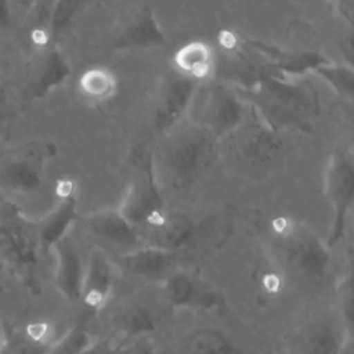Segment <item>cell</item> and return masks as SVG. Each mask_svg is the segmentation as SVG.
Segmentation results:
<instances>
[{
  "label": "cell",
  "instance_id": "cell-1",
  "mask_svg": "<svg viewBox=\"0 0 354 354\" xmlns=\"http://www.w3.org/2000/svg\"><path fill=\"white\" fill-rule=\"evenodd\" d=\"M36 223L11 202L0 201V267L33 296L41 293Z\"/></svg>",
  "mask_w": 354,
  "mask_h": 354
},
{
  "label": "cell",
  "instance_id": "cell-2",
  "mask_svg": "<svg viewBox=\"0 0 354 354\" xmlns=\"http://www.w3.org/2000/svg\"><path fill=\"white\" fill-rule=\"evenodd\" d=\"M274 234L278 246L296 272L313 281H322L332 268L330 248L314 232L288 218L274 220Z\"/></svg>",
  "mask_w": 354,
  "mask_h": 354
},
{
  "label": "cell",
  "instance_id": "cell-3",
  "mask_svg": "<svg viewBox=\"0 0 354 354\" xmlns=\"http://www.w3.org/2000/svg\"><path fill=\"white\" fill-rule=\"evenodd\" d=\"M50 153V145L43 141L4 148L0 152V187L18 194L37 191Z\"/></svg>",
  "mask_w": 354,
  "mask_h": 354
},
{
  "label": "cell",
  "instance_id": "cell-4",
  "mask_svg": "<svg viewBox=\"0 0 354 354\" xmlns=\"http://www.w3.org/2000/svg\"><path fill=\"white\" fill-rule=\"evenodd\" d=\"M163 301L177 310H213L221 306L223 299L217 288L195 271L176 270L160 285Z\"/></svg>",
  "mask_w": 354,
  "mask_h": 354
},
{
  "label": "cell",
  "instance_id": "cell-5",
  "mask_svg": "<svg viewBox=\"0 0 354 354\" xmlns=\"http://www.w3.org/2000/svg\"><path fill=\"white\" fill-rule=\"evenodd\" d=\"M351 330L321 317L303 324L290 337L286 354H339Z\"/></svg>",
  "mask_w": 354,
  "mask_h": 354
},
{
  "label": "cell",
  "instance_id": "cell-6",
  "mask_svg": "<svg viewBox=\"0 0 354 354\" xmlns=\"http://www.w3.org/2000/svg\"><path fill=\"white\" fill-rule=\"evenodd\" d=\"M113 278L115 267L112 260L101 248H94L84 267L80 301L91 311L102 310L113 286Z\"/></svg>",
  "mask_w": 354,
  "mask_h": 354
},
{
  "label": "cell",
  "instance_id": "cell-7",
  "mask_svg": "<svg viewBox=\"0 0 354 354\" xmlns=\"http://www.w3.org/2000/svg\"><path fill=\"white\" fill-rule=\"evenodd\" d=\"M57 257L55 286L68 301H79L84 266L75 242L66 235L53 246Z\"/></svg>",
  "mask_w": 354,
  "mask_h": 354
},
{
  "label": "cell",
  "instance_id": "cell-8",
  "mask_svg": "<svg viewBox=\"0 0 354 354\" xmlns=\"http://www.w3.org/2000/svg\"><path fill=\"white\" fill-rule=\"evenodd\" d=\"M191 223L181 216L162 214L156 221L137 227L140 243L165 252L183 246L191 236Z\"/></svg>",
  "mask_w": 354,
  "mask_h": 354
},
{
  "label": "cell",
  "instance_id": "cell-9",
  "mask_svg": "<svg viewBox=\"0 0 354 354\" xmlns=\"http://www.w3.org/2000/svg\"><path fill=\"white\" fill-rule=\"evenodd\" d=\"M53 336V326L46 321L6 329V343L0 354H47L54 342Z\"/></svg>",
  "mask_w": 354,
  "mask_h": 354
},
{
  "label": "cell",
  "instance_id": "cell-10",
  "mask_svg": "<svg viewBox=\"0 0 354 354\" xmlns=\"http://www.w3.org/2000/svg\"><path fill=\"white\" fill-rule=\"evenodd\" d=\"M58 196L59 202L57 206L36 223L41 253H47L59 239L66 236L71 224L76 218V206L72 194Z\"/></svg>",
  "mask_w": 354,
  "mask_h": 354
},
{
  "label": "cell",
  "instance_id": "cell-11",
  "mask_svg": "<svg viewBox=\"0 0 354 354\" xmlns=\"http://www.w3.org/2000/svg\"><path fill=\"white\" fill-rule=\"evenodd\" d=\"M111 340L120 350L122 346L142 335L155 330V319L152 314L141 304H126L112 317Z\"/></svg>",
  "mask_w": 354,
  "mask_h": 354
},
{
  "label": "cell",
  "instance_id": "cell-12",
  "mask_svg": "<svg viewBox=\"0 0 354 354\" xmlns=\"http://www.w3.org/2000/svg\"><path fill=\"white\" fill-rule=\"evenodd\" d=\"M87 225L100 239L116 248H122L124 252L133 250L140 245L137 228L131 225L122 213L106 212L95 214L88 218Z\"/></svg>",
  "mask_w": 354,
  "mask_h": 354
},
{
  "label": "cell",
  "instance_id": "cell-13",
  "mask_svg": "<svg viewBox=\"0 0 354 354\" xmlns=\"http://www.w3.org/2000/svg\"><path fill=\"white\" fill-rule=\"evenodd\" d=\"M171 263L173 254L170 252L147 245L124 252L119 259V264L123 267V270L133 275L145 278L163 275L170 268Z\"/></svg>",
  "mask_w": 354,
  "mask_h": 354
},
{
  "label": "cell",
  "instance_id": "cell-14",
  "mask_svg": "<svg viewBox=\"0 0 354 354\" xmlns=\"http://www.w3.org/2000/svg\"><path fill=\"white\" fill-rule=\"evenodd\" d=\"M184 354H242V351L221 330L202 328L188 337Z\"/></svg>",
  "mask_w": 354,
  "mask_h": 354
},
{
  "label": "cell",
  "instance_id": "cell-15",
  "mask_svg": "<svg viewBox=\"0 0 354 354\" xmlns=\"http://www.w3.org/2000/svg\"><path fill=\"white\" fill-rule=\"evenodd\" d=\"M36 72L37 73L33 77L30 94L33 97H40L47 93L54 84H57L64 76V64L58 53L54 50L47 53Z\"/></svg>",
  "mask_w": 354,
  "mask_h": 354
},
{
  "label": "cell",
  "instance_id": "cell-16",
  "mask_svg": "<svg viewBox=\"0 0 354 354\" xmlns=\"http://www.w3.org/2000/svg\"><path fill=\"white\" fill-rule=\"evenodd\" d=\"M91 335L82 328H71L58 340L53 342L47 354H79L93 344Z\"/></svg>",
  "mask_w": 354,
  "mask_h": 354
},
{
  "label": "cell",
  "instance_id": "cell-17",
  "mask_svg": "<svg viewBox=\"0 0 354 354\" xmlns=\"http://www.w3.org/2000/svg\"><path fill=\"white\" fill-rule=\"evenodd\" d=\"M119 351L116 344L108 337L101 342H93L91 346H88L86 350H83L79 354H115Z\"/></svg>",
  "mask_w": 354,
  "mask_h": 354
},
{
  "label": "cell",
  "instance_id": "cell-18",
  "mask_svg": "<svg viewBox=\"0 0 354 354\" xmlns=\"http://www.w3.org/2000/svg\"><path fill=\"white\" fill-rule=\"evenodd\" d=\"M12 19V8L10 0H0V32L10 28Z\"/></svg>",
  "mask_w": 354,
  "mask_h": 354
},
{
  "label": "cell",
  "instance_id": "cell-19",
  "mask_svg": "<svg viewBox=\"0 0 354 354\" xmlns=\"http://www.w3.org/2000/svg\"><path fill=\"white\" fill-rule=\"evenodd\" d=\"M4 343H6V329L3 326H0V351L4 346Z\"/></svg>",
  "mask_w": 354,
  "mask_h": 354
},
{
  "label": "cell",
  "instance_id": "cell-20",
  "mask_svg": "<svg viewBox=\"0 0 354 354\" xmlns=\"http://www.w3.org/2000/svg\"><path fill=\"white\" fill-rule=\"evenodd\" d=\"M141 354H156L153 350H151V348H145Z\"/></svg>",
  "mask_w": 354,
  "mask_h": 354
},
{
  "label": "cell",
  "instance_id": "cell-21",
  "mask_svg": "<svg viewBox=\"0 0 354 354\" xmlns=\"http://www.w3.org/2000/svg\"><path fill=\"white\" fill-rule=\"evenodd\" d=\"M0 293H4V288L0 285Z\"/></svg>",
  "mask_w": 354,
  "mask_h": 354
}]
</instances>
